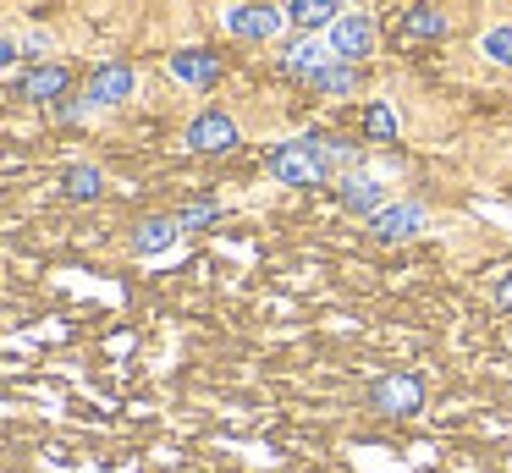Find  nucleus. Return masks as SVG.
Segmentation results:
<instances>
[{"mask_svg":"<svg viewBox=\"0 0 512 473\" xmlns=\"http://www.w3.org/2000/svg\"><path fill=\"white\" fill-rule=\"evenodd\" d=\"M281 61H287L292 77H314L320 66H331V50H325V44H314V39H292Z\"/></svg>","mask_w":512,"mask_h":473,"instance_id":"f8f14e48","label":"nucleus"},{"mask_svg":"<svg viewBox=\"0 0 512 473\" xmlns=\"http://www.w3.org/2000/svg\"><path fill=\"white\" fill-rule=\"evenodd\" d=\"M17 94L34 99V105H50V99H61V94H67V66H45V61H39L34 72H23Z\"/></svg>","mask_w":512,"mask_h":473,"instance_id":"1a4fd4ad","label":"nucleus"},{"mask_svg":"<svg viewBox=\"0 0 512 473\" xmlns=\"http://www.w3.org/2000/svg\"><path fill=\"white\" fill-rule=\"evenodd\" d=\"M309 83L320 88V94H353V88H358V72H353V61H331V66H320Z\"/></svg>","mask_w":512,"mask_h":473,"instance_id":"4468645a","label":"nucleus"},{"mask_svg":"<svg viewBox=\"0 0 512 473\" xmlns=\"http://www.w3.org/2000/svg\"><path fill=\"white\" fill-rule=\"evenodd\" d=\"M12 61H17V44H12V39H0V72H6Z\"/></svg>","mask_w":512,"mask_h":473,"instance_id":"aec40b11","label":"nucleus"},{"mask_svg":"<svg viewBox=\"0 0 512 473\" xmlns=\"http://www.w3.org/2000/svg\"><path fill=\"white\" fill-rule=\"evenodd\" d=\"M100 182H105V176H100V165H72V171L61 176L67 198H94V193H100Z\"/></svg>","mask_w":512,"mask_h":473,"instance_id":"dca6fc26","label":"nucleus"},{"mask_svg":"<svg viewBox=\"0 0 512 473\" xmlns=\"http://www.w3.org/2000/svg\"><path fill=\"white\" fill-rule=\"evenodd\" d=\"M270 176H276L281 187H314L331 176V165L320 160V143L314 138H298V143H281L276 154H270Z\"/></svg>","mask_w":512,"mask_h":473,"instance_id":"f257e3e1","label":"nucleus"},{"mask_svg":"<svg viewBox=\"0 0 512 473\" xmlns=\"http://www.w3.org/2000/svg\"><path fill=\"white\" fill-rule=\"evenodd\" d=\"M364 132H369L375 143H391V138H397V116H391V105H369V110H364Z\"/></svg>","mask_w":512,"mask_h":473,"instance_id":"f3484780","label":"nucleus"},{"mask_svg":"<svg viewBox=\"0 0 512 473\" xmlns=\"http://www.w3.org/2000/svg\"><path fill=\"white\" fill-rule=\"evenodd\" d=\"M171 77H177V83H188V88H210L215 77H221V55H210V50H177V55H171Z\"/></svg>","mask_w":512,"mask_h":473,"instance_id":"6e6552de","label":"nucleus"},{"mask_svg":"<svg viewBox=\"0 0 512 473\" xmlns=\"http://www.w3.org/2000/svg\"><path fill=\"white\" fill-rule=\"evenodd\" d=\"M287 17L298 22L303 33H314V28H331L342 11H336V0H287Z\"/></svg>","mask_w":512,"mask_h":473,"instance_id":"ddd939ff","label":"nucleus"},{"mask_svg":"<svg viewBox=\"0 0 512 473\" xmlns=\"http://www.w3.org/2000/svg\"><path fill=\"white\" fill-rule=\"evenodd\" d=\"M369 231H375V242H408L424 231V209L419 204H386L369 220Z\"/></svg>","mask_w":512,"mask_h":473,"instance_id":"423d86ee","label":"nucleus"},{"mask_svg":"<svg viewBox=\"0 0 512 473\" xmlns=\"http://www.w3.org/2000/svg\"><path fill=\"white\" fill-rule=\"evenodd\" d=\"M485 55L496 66H512V28H490L485 33Z\"/></svg>","mask_w":512,"mask_h":473,"instance_id":"a211bd4d","label":"nucleus"},{"mask_svg":"<svg viewBox=\"0 0 512 473\" xmlns=\"http://www.w3.org/2000/svg\"><path fill=\"white\" fill-rule=\"evenodd\" d=\"M281 22H287V11L265 6V0H248V6H232V11H226V28H232L237 39H248V44L276 39V33H281Z\"/></svg>","mask_w":512,"mask_h":473,"instance_id":"7ed1b4c3","label":"nucleus"},{"mask_svg":"<svg viewBox=\"0 0 512 473\" xmlns=\"http://www.w3.org/2000/svg\"><path fill=\"white\" fill-rule=\"evenodd\" d=\"M496 303H501V308H512V281H501V292H496Z\"/></svg>","mask_w":512,"mask_h":473,"instance_id":"412c9836","label":"nucleus"},{"mask_svg":"<svg viewBox=\"0 0 512 473\" xmlns=\"http://www.w3.org/2000/svg\"><path fill=\"white\" fill-rule=\"evenodd\" d=\"M402 33H408V39H441L446 33V17L435 6H413L408 17H402Z\"/></svg>","mask_w":512,"mask_h":473,"instance_id":"2eb2a0df","label":"nucleus"},{"mask_svg":"<svg viewBox=\"0 0 512 473\" xmlns=\"http://www.w3.org/2000/svg\"><path fill=\"white\" fill-rule=\"evenodd\" d=\"M375 50V22L364 17V11H342V17L331 22V55L336 61H358V55Z\"/></svg>","mask_w":512,"mask_h":473,"instance_id":"20e7f679","label":"nucleus"},{"mask_svg":"<svg viewBox=\"0 0 512 473\" xmlns=\"http://www.w3.org/2000/svg\"><path fill=\"white\" fill-rule=\"evenodd\" d=\"M215 215H221V209H215V204H188V209H182V215H177V226H182V231H199V226H210Z\"/></svg>","mask_w":512,"mask_h":473,"instance_id":"6ab92c4d","label":"nucleus"},{"mask_svg":"<svg viewBox=\"0 0 512 473\" xmlns=\"http://www.w3.org/2000/svg\"><path fill=\"white\" fill-rule=\"evenodd\" d=\"M133 66H100V72L89 77V105H122V99H133Z\"/></svg>","mask_w":512,"mask_h":473,"instance_id":"0eeeda50","label":"nucleus"},{"mask_svg":"<svg viewBox=\"0 0 512 473\" xmlns=\"http://www.w3.org/2000/svg\"><path fill=\"white\" fill-rule=\"evenodd\" d=\"M188 149H199V154H226V149H237V121L221 116V110H204V116H193V121H188Z\"/></svg>","mask_w":512,"mask_h":473,"instance_id":"39448f33","label":"nucleus"},{"mask_svg":"<svg viewBox=\"0 0 512 473\" xmlns=\"http://www.w3.org/2000/svg\"><path fill=\"white\" fill-rule=\"evenodd\" d=\"M369 402H375V413H386V418H408V413L424 407V380L419 374H386V380H375Z\"/></svg>","mask_w":512,"mask_h":473,"instance_id":"f03ea898","label":"nucleus"},{"mask_svg":"<svg viewBox=\"0 0 512 473\" xmlns=\"http://www.w3.org/2000/svg\"><path fill=\"white\" fill-rule=\"evenodd\" d=\"M342 204L353 209V215L375 220L380 209H386V187H380L375 176H347V182H342Z\"/></svg>","mask_w":512,"mask_h":473,"instance_id":"9d476101","label":"nucleus"},{"mask_svg":"<svg viewBox=\"0 0 512 473\" xmlns=\"http://www.w3.org/2000/svg\"><path fill=\"white\" fill-rule=\"evenodd\" d=\"M177 220L171 215H155V220H144V226H138V237H133V253H144V259H155V253H166L171 242H177Z\"/></svg>","mask_w":512,"mask_h":473,"instance_id":"9b49d317","label":"nucleus"}]
</instances>
